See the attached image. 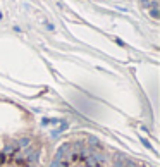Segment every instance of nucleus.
<instances>
[{
	"instance_id": "obj_1",
	"label": "nucleus",
	"mask_w": 160,
	"mask_h": 167,
	"mask_svg": "<svg viewBox=\"0 0 160 167\" xmlns=\"http://www.w3.org/2000/svg\"><path fill=\"white\" fill-rule=\"evenodd\" d=\"M0 167H24L21 162H16V160H7V162L0 164Z\"/></svg>"
},
{
	"instance_id": "obj_2",
	"label": "nucleus",
	"mask_w": 160,
	"mask_h": 167,
	"mask_svg": "<svg viewBox=\"0 0 160 167\" xmlns=\"http://www.w3.org/2000/svg\"><path fill=\"white\" fill-rule=\"evenodd\" d=\"M67 167H93V165H90L88 162H83V160H76V162L69 164Z\"/></svg>"
}]
</instances>
